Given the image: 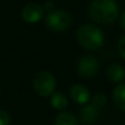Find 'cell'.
I'll list each match as a JSON object with an SVG mask.
<instances>
[{"mask_svg":"<svg viewBox=\"0 0 125 125\" xmlns=\"http://www.w3.org/2000/svg\"><path fill=\"white\" fill-rule=\"evenodd\" d=\"M10 114L6 110L0 109V125H9L10 124Z\"/></svg>","mask_w":125,"mask_h":125,"instance_id":"5bb4252c","label":"cell"},{"mask_svg":"<svg viewBox=\"0 0 125 125\" xmlns=\"http://www.w3.org/2000/svg\"><path fill=\"white\" fill-rule=\"evenodd\" d=\"M113 100L119 109L125 111V83H120L113 90Z\"/></svg>","mask_w":125,"mask_h":125,"instance_id":"30bf717a","label":"cell"},{"mask_svg":"<svg viewBox=\"0 0 125 125\" xmlns=\"http://www.w3.org/2000/svg\"><path fill=\"white\" fill-rule=\"evenodd\" d=\"M70 97L76 103L86 104L90 100V92L83 84L76 83L70 88Z\"/></svg>","mask_w":125,"mask_h":125,"instance_id":"52a82bcc","label":"cell"},{"mask_svg":"<svg viewBox=\"0 0 125 125\" xmlns=\"http://www.w3.org/2000/svg\"><path fill=\"white\" fill-rule=\"evenodd\" d=\"M55 125H79L77 117L69 112H62L57 115Z\"/></svg>","mask_w":125,"mask_h":125,"instance_id":"7c38bea8","label":"cell"},{"mask_svg":"<svg viewBox=\"0 0 125 125\" xmlns=\"http://www.w3.org/2000/svg\"><path fill=\"white\" fill-rule=\"evenodd\" d=\"M98 110L92 105H83L79 111V119L83 124H91L98 119Z\"/></svg>","mask_w":125,"mask_h":125,"instance_id":"9c48e42d","label":"cell"},{"mask_svg":"<svg viewBox=\"0 0 125 125\" xmlns=\"http://www.w3.org/2000/svg\"><path fill=\"white\" fill-rule=\"evenodd\" d=\"M35 92L41 97H50L54 94L56 88V80L48 71H40L36 73L33 81Z\"/></svg>","mask_w":125,"mask_h":125,"instance_id":"3957f363","label":"cell"},{"mask_svg":"<svg viewBox=\"0 0 125 125\" xmlns=\"http://www.w3.org/2000/svg\"><path fill=\"white\" fill-rule=\"evenodd\" d=\"M51 105L56 110H64L68 106V99L62 92H56L51 98Z\"/></svg>","mask_w":125,"mask_h":125,"instance_id":"8fae6325","label":"cell"},{"mask_svg":"<svg viewBox=\"0 0 125 125\" xmlns=\"http://www.w3.org/2000/svg\"><path fill=\"white\" fill-rule=\"evenodd\" d=\"M77 40L83 48L88 51H97L103 45L104 35L94 24H82L77 30Z\"/></svg>","mask_w":125,"mask_h":125,"instance_id":"7a4b0ae2","label":"cell"},{"mask_svg":"<svg viewBox=\"0 0 125 125\" xmlns=\"http://www.w3.org/2000/svg\"><path fill=\"white\" fill-rule=\"evenodd\" d=\"M44 10L47 11L48 13H52L53 11H55V4H54V2L46 1L45 3H44Z\"/></svg>","mask_w":125,"mask_h":125,"instance_id":"2e32d148","label":"cell"},{"mask_svg":"<svg viewBox=\"0 0 125 125\" xmlns=\"http://www.w3.org/2000/svg\"><path fill=\"white\" fill-rule=\"evenodd\" d=\"M44 8L39 3H29L23 7L21 11V17L28 23H36L43 18Z\"/></svg>","mask_w":125,"mask_h":125,"instance_id":"8992f818","label":"cell"},{"mask_svg":"<svg viewBox=\"0 0 125 125\" xmlns=\"http://www.w3.org/2000/svg\"><path fill=\"white\" fill-rule=\"evenodd\" d=\"M77 70L81 77L83 78H92L97 75L99 70V62L98 58L93 55H87V56L80 58L78 62Z\"/></svg>","mask_w":125,"mask_h":125,"instance_id":"5b68a950","label":"cell"},{"mask_svg":"<svg viewBox=\"0 0 125 125\" xmlns=\"http://www.w3.org/2000/svg\"><path fill=\"white\" fill-rule=\"evenodd\" d=\"M46 26L52 32H64L70 26L71 17L64 10H55L46 17Z\"/></svg>","mask_w":125,"mask_h":125,"instance_id":"277c9868","label":"cell"},{"mask_svg":"<svg viewBox=\"0 0 125 125\" xmlns=\"http://www.w3.org/2000/svg\"><path fill=\"white\" fill-rule=\"evenodd\" d=\"M106 77L111 82H121L125 77V69L122 65L114 62L106 70Z\"/></svg>","mask_w":125,"mask_h":125,"instance_id":"ba28073f","label":"cell"},{"mask_svg":"<svg viewBox=\"0 0 125 125\" xmlns=\"http://www.w3.org/2000/svg\"><path fill=\"white\" fill-rule=\"evenodd\" d=\"M88 12L94 22L100 24H111L119 15V6L115 0H92Z\"/></svg>","mask_w":125,"mask_h":125,"instance_id":"6da1fadb","label":"cell"},{"mask_svg":"<svg viewBox=\"0 0 125 125\" xmlns=\"http://www.w3.org/2000/svg\"><path fill=\"white\" fill-rule=\"evenodd\" d=\"M120 23H121V26L125 30V11L122 13L121 19H120Z\"/></svg>","mask_w":125,"mask_h":125,"instance_id":"e0dca14e","label":"cell"},{"mask_svg":"<svg viewBox=\"0 0 125 125\" xmlns=\"http://www.w3.org/2000/svg\"><path fill=\"white\" fill-rule=\"evenodd\" d=\"M117 51H119V54L125 59V35L120 39L119 43H117Z\"/></svg>","mask_w":125,"mask_h":125,"instance_id":"9a60e30c","label":"cell"},{"mask_svg":"<svg viewBox=\"0 0 125 125\" xmlns=\"http://www.w3.org/2000/svg\"><path fill=\"white\" fill-rule=\"evenodd\" d=\"M105 103H106V97L103 93H97L91 99V105L94 109H97V110L102 109L105 105Z\"/></svg>","mask_w":125,"mask_h":125,"instance_id":"4fadbf2b","label":"cell"}]
</instances>
